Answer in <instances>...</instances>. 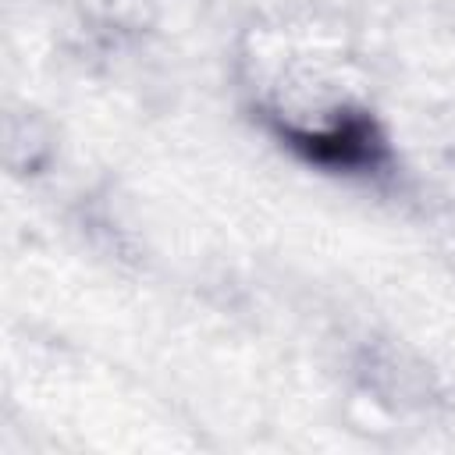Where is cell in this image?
Here are the masks:
<instances>
[{
    "label": "cell",
    "instance_id": "obj_1",
    "mask_svg": "<svg viewBox=\"0 0 455 455\" xmlns=\"http://www.w3.org/2000/svg\"><path fill=\"white\" fill-rule=\"evenodd\" d=\"M267 132L288 149L295 160L320 174L355 178V181H380L395 174V146L384 121L359 103H334L309 114H291L267 107L263 110Z\"/></svg>",
    "mask_w": 455,
    "mask_h": 455
},
{
    "label": "cell",
    "instance_id": "obj_2",
    "mask_svg": "<svg viewBox=\"0 0 455 455\" xmlns=\"http://www.w3.org/2000/svg\"><path fill=\"white\" fill-rule=\"evenodd\" d=\"M4 139H7V164L18 174H43L57 153V135H53L50 121L32 110L14 114L7 121Z\"/></svg>",
    "mask_w": 455,
    "mask_h": 455
}]
</instances>
